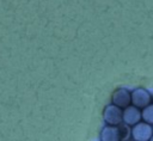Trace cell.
<instances>
[{
  "mask_svg": "<svg viewBox=\"0 0 153 141\" xmlns=\"http://www.w3.org/2000/svg\"><path fill=\"white\" fill-rule=\"evenodd\" d=\"M153 135V128L149 123H136L131 129V136L135 141H148Z\"/></svg>",
  "mask_w": 153,
  "mask_h": 141,
  "instance_id": "cell-1",
  "label": "cell"
},
{
  "mask_svg": "<svg viewBox=\"0 0 153 141\" xmlns=\"http://www.w3.org/2000/svg\"><path fill=\"white\" fill-rule=\"evenodd\" d=\"M122 111L120 109V106L117 105H108L104 110V121L111 125H116L120 124L123 118H122Z\"/></svg>",
  "mask_w": 153,
  "mask_h": 141,
  "instance_id": "cell-2",
  "label": "cell"
},
{
  "mask_svg": "<svg viewBox=\"0 0 153 141\" xmlns=\"http://www.w3.org/2000/svg\"><path fill=\"white\" fill-rule=\"evenodd\" d=\"M131 103L136 108H146L151 103V96L149 93L143 88H136L130 94Z\"/></svg>",
  "mask_w": 153,
  "mask_h": 141,
  "instance_id": "cell-3",
  "label": "cell"
},
{
  "mask_svg": "<svg viewBox=\"0 0 153 141\" xmlns=\"http://www.w3.org/2000/svg\"><path fill=\"white\" fill-rule=\"evenodd\" d=\"M122 118L124 121V123H127L128 125H134L136 123L140 122L141 119V112L139 111V109L136 106H127L122 114Z\"/></svg>",
  "mask_w": 153,
  "mask_h": 141,
  "instance_id": "cell-4",
  "label": "cell"
},
{
  "mask_svg": "<svg viewBox=\"0 0 153 141\" xmlns=\"http://www.w3.org/2000/svg\"><path fill=\"white\" fill-rule=\"evenodd\" d=\"M130 102H131L130 93L126 88H118L112 94V103L115 105L120 106V108H127V106H129Z\"/></svg>",
  "mask_w": 153,
  "mask_h": 141,
  "instance_id": "cell-5",
  "label": "cell"
},
{
  "mask_svg": "<svg viewBox=\"0 0 153 141\" xmlns=\"http://www.w3.org/2000/svg\"><path fill=\"white\" fill-rule=\"evenodd\" d=\"M100 140L102 141H118L120 131L117 127H105L100 133Z\"/></svg>",
  "mask_w": 153,
  "mask_h": 141,
  "instance_id": "cell-6",
  "label": "cell"
},
{
  "mask_svg": "<svg viewBox=\"0 0 153 141\" xmlns=\"http://www.w3.org/2000/svg\"><path fill=\"white\" fill-rule=\"evenodd\" d=\"M141 118H143L145 122L153 124V105H147L143 108V111L141 112Z\"/></svg>",
  "mask_w": 153,
  "mask_h": 141,
  "instance_id": "cell-7",
  "label": "cell"
},
{
  "mask_svg": "<svg viewBox=\"0 0 153 141\" xmlns=\"http://www.w3.org/2000/svg\"><path fill=\"white\" fill-rule=\"evenodd\" d=\"M128 124L126 123V124H123V123H120L118 124V131H120V137H121V140H127L128 139V136H129V128L127 127Z\"/></svg>",
  "mask_w": 153,
  "mask_h": 141,
  "instance_id": "cell-8",
  "label": "cell"
},
{
  "mask_svg": "<svg viewBox=\"0 0 153 141\" xmlns=\"http://www.w3.org/2000/svg\"><path fill=\"white\" fill-rule=\"evenodd\" d=\"M151 140H153V135H152V137H151Z\"/></svg>",
  "mask_w": 153,
  "mask_h": 141,
  "instance_id": "cell-9",
  "label": "cell"
}]
</instances>
